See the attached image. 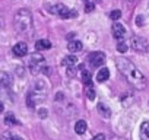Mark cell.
<instances>
[{"label":"cell","instance_id":"6da1fadb","mask_svg":"<svg viewBox=\"0 0 149 140\" xmlns=\"http://www.w3.org/2000/svg\"><path fill=\"white\" fill-rule=\"evenodd\" d=\"M116 67L120 72V75L136 89H145L148 85V80L145 78V75L140 72V70L127 58L124 57H117L116 58Z\"/></svg>","mask_w":149,"mask_h":140},{"label":"cell","instance_id":"7a4b0ae2","mask_svg":"<svg viewBox=\"0 0 149 140\" xmlns=\"http://www.w3.org/2000/svg\"><path fill=\"white\" fill-rule=\"evenodd\" d=\"M48 91H50V85H48V82L44 80V79H37V80L34 82V88H32V91L28 94L26 104H28L31 108H34L37 104L44 102L45 98H47V92H48Z\"/></svg>","mask_w":149,"mask_h":140},{"label":"cell","instance_id":"3957f363","mask_svg":"<svg viewBox=\"0 0 149 140\" xmlns=\"http://www.w3.org/2000/svg\"><path fill=\"white\" fill-rule=\"evenodd\" d=\"M15 28L19 34L29 32L32 28V15L28 9H19L15 15Z\"/></svg>","mask_w":149,"mask_h":140},{"label":"cell","instance_id":"277c9868","mask_svg":"<svg viewBox=\"0 0 149 140\" xmlns=\"http://www.w3.org/2000/svg\"><path fill=\"white\" fill-rule=\"evenodd\" d=\"M44 64H45V58L40 53H34V54L29 55L28 67H29L32 75H37V73L42 72V70H44Z\"/></svg>","mask_w":149,"mask_h":140},{"label":"cell","instance_id":"5b68a950","mask_svg":"<svg viewBox=\"0 0 149 140\" xmlns=\"http://www.w3.org/2000/svg\"><path fill=\"white\" fill-rule=\"evenodd\" d=\"M48 9H50V12H51L53 15H57V16H60V18H63V19L74 18V16L78 15L76 10H70L69 8H66V6L61 5V3H57V5H54V6H48Z\"/></svg>","mask_w":149,"mask_h":140},{"label":"cell","instance_id":"8992f818","mask_svg":"<svg viewBox=\"0 0 149 140\" xmlns=\"http://www.w3.org/2000/svg\"><path fill=\"white\" fill-rule=\"evenodd\" d=\"M88 61L92 67H101L105 61V54L102 51H94L88 55Z\"/></svg>","mask_w":149,"mask_h":140},{"label":"cell","instance_id":"52a82bcc","mask_svg":"<svg viewBox=\"0 0 149 140\" xmlns=\"http://www.w3.org/2000/svg\"><path fill=\"white\" fill-rule=\"evenodd\" d=\"M111 31H113V35H114L116 40H118V41H123V40H124V37H126V28H124L123 24L114 22Z\"/></svg>","mask_w":149,"mask_h":140},{"label":"cell","instance_id":"ba28073f","mask_svg":"<svg viewBox=\"0 0 149 140\" xmlns=\"http://www.w3.org/2000/svg\"><path fill=\"white\" fill-rule=\"evenodd\" d=\"M132 47L136 50V51H140V53H145V51H148V42H146V40H143V38H140V37H133L132 38Z\"/></svg>","mask_w":149,"mask_h":140},{"label":"cell","instance_id":"9c48e42d","mask_svg":"<svg viewBox=\"0 0 149 140\" xmlns=\"http://www.w3.org/2000/svg\"><path fill=\"white\" fill-rule=\"evenodd\" d=\"M12 51L16 57H25L28 54V45H26V42H18V44H15Z\"/></svg>","mask_w":149,"mask_h":140},{"label":"cell","instance_id":"30bf717a","mask_svg":"<svg viewBox=\"0 0 149 140\" xmlns=\"http://www.w3.org/2000/svg\"><path fill=\"white\" fill-rule=\"evenodd\" d=\"M139 136H140V140H149V120H146L140 124Z\"/></svg>","mask_w":149,"mask_h":140},{"label":"cell","instance_id":"8fae6325","mask_svg":"<svg viewBox=\"0 0 149 140\" xmlns=\"http://www.w3.org/2000/svg\"><path fill=\"white\" fill-rule=\"evenodd\" d=\"M12 85V78L6 72H0V88H9Z\"/></svg>","mask_w":149,"mask_h":140},{"label":"cell","instance_id":"7c38bea8","mask_svg":"<svg viewBox=\"0 0 149 140\" xmlns=\"http://www.w3.org/2000/svg\"><path fill=\"white\" fill-rule=\"evenodd\" d=\"M67 48H69L70 53H79V51L84 50V44L81 41H70L69 45H67Z\"/></svg>","mask_w":149,"mask_h":140},{"label":"cell","instance_id":"4fadbf2b","mask_svg":"<svg viewBox=\"0 0 149 140\" xmlns=\"http://www.w3.org/2000/svg\"><path fill=\"white\" fill-rule=\"evenodd\" d=\"M35 48L38 51H44V50H50L51 48V42L48 40H38L35 42Z\"/></svg>","mask_w":149,"mask_h":140},{"label":"cell","instance_id":"5bb4252c","mask_svg":"<svg viewBox=\"0 0 149 140\" xmlns=\"http://www.w3.org/2000/svg\"><path fill=\"white\" fill-rule=\"evenodd\" d=\"M110 78V70L107 69V67H104V69H101L100 72H98V75H97V80L100 82V83H102V82H105L107 79Z\"/></svg>","mask_w":149,"mask_h":140},{"label":"cell","instance_id":"9a60e30c","mask_svg":"<svg viewBox=\"0 0 149 140\" xmlns=\"http://www.w3.org/2000/svg\"><path fill=\"white\" fill-rule=\"evenodd\" d=\"M63 66H66V67H72V66H74L78 63V58L74 57V55H67V57H64L63 58Z\"/></svg>","mask_w":149,"mask_h":140},{"label":"cell","instance_id":"2e32d148","mask_svg":"<svg viewBox=\"0 0 149 140\" xmlns=\"http://www.w3.org/2000/svg\"><path fill=\"white\" fill-rule=\"evenodd\" d=\"M74 131H76L78 134H84L86 131V123L84 120H79L76 124H74Z\"/></svg>","mask_w":149,"mask_h":140},{"label":"cell","instance_id":"e0dca14e","mask_svg":"<svg viewBox=\"0 0 149 140\" xmlns=\"http://www.w3.org/2000/svg\"><path fill=\"white\" fill-rule=\"evenodd\" d=\"M98 111H100V114L101 115H104L105 118H110L111 117V111H110V108L105 105V104H98Z\"/></svg>","mask_w":149,"mask_h":140},{"label":"cell","instance_id":"ac0fdd59","mask_svg":"<svg viewBox=\"0 0 149 140\" xmlns=\"http://www.w3.org/2000/svg\"><path fill=\"white\" fill-rule=\"evenodd\" d=\"M81 76H82V80H84L85 86H88V85L92 83V75H91V72H88V70H84V72L81 73Z\"/></svg>","mask_w":149,"mask_h":140},{"label":"cell","instance_id":"d6986e66","mask_svg":"<svg viewBox=\"0 0 149 140\" xmlns=\"http://www.w3.org/2000/svg\"><path fill=\"white\" fill-rule=\"evenodd\" d=\"M5 123H6L8 125H15V124H18V120L15 118L13 114H8V115L5 117Z\"/></svg>","mask_w":149,"mask_h":140},{"label":"cell","instance_id":"ffe728a7","mask_svg":"<svg viewBox=\"0 0 149 140\" xmlns=\"http://www.w3.org/2000/svg\"><path fill=\"white\" fill-rule=\"evenodd\" d=\"M85 92H86L88 99H91V101H92V99H95V91L91 88V85H88V86H86V91H85Z\"/></svg>","mask_w":149,"mask_h":140},{"label":"cell","instance_id":"44dd1931","mask_svg":"<svg viewBox=\"0 0 149 140\" xmlns=\"http://www.w3.org/2000/svg\"><path fill=\"white\" fill-rule=\"evenodd\" d=\"M3 140H24V139H21V137H19V136H16V134L6 133V134L3 136Z\"/></svg>","mask_w":149,"mask_h":140},{"label":"cell","instance_id":"7402d4cb","mask_svg":"<svg viewBox=\"0 0 149 140\" xmlns=\"http://www.w3.org/2000/svg\"><path fill=\"white\" fill-rule=\"evenodd\" d=\"M110 18H111L113 21H117V19L121 18V12H120V10H113V12L110 13Z\"/></svg>","mask_w":149,"mask_h":140},{"label":"cell","instance_id":"603a6c76","mask_svg":"<svg viewBox=\"0 0 149 140\" xmlns=\"http://www.w3.org/2000/svg\"><path fill=\"white\" fill-rule=\"evenodd\" d=\"M117 50H118L120 53H126V51H127V44L123 42V41H120L118 45H117Z\"/></svg>","mask_w":149,"mask_h":140},{"label":"cell","instance_id":"cb8c5ba5","mask_svg":"<svg viewBox=\"0 0 149 140\" xmlns=\"http://www.w3.org/2000/svg\"><path fill=\"white\" fill-rule=\"evenodd\" d=\"M85 3H86V12L94 10V3L91 2V0H88V2H85Z\"/></svg>","mask_w":149,"mask_h":140},{"label":"cell","instance_id":"d4e9b609","mask_svg":"<svg viewBox=\"0 0 149 140\" xmlns=\"http://www.w3.org/2000/svg\"><path fill=\"white\" fill-rule=\"evenodd\" d=\"M92 140H105V136H104V134H97Z\"/></svg>","mask_w":149,"mask_h":140},{"label":"cell","instance_id":"484cf974","mask_svg":"<svg viewBox=\"0 0 149 140\" xmlns=\"http://www.w3.org/2000/svg\"><path fill=\"white\" fill-rule=\"evenodd\" d=\"M40 115H41V117H45V115H47V111H45V110H41V111H40Z\"/></svg>","mask_w":149,"mask_h":140},{"label":"cell","instance_id":"4316f807","mask_svg":"<svg viewBox=\"0 0 149 140\" xmlns=\"http://www.w3.org/2000/svg\"><path fill=\"white\" fill-rule=\"evenodd\" d=\"M3 110H5V107H3V104L0 102V112H3Z\"/></svg>","mask_w":149,"mask_h":140}]
</instances>
